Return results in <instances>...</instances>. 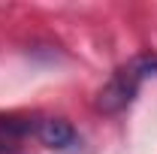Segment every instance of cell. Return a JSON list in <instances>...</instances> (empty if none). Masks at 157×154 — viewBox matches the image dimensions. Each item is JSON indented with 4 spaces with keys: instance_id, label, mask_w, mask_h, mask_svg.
<instances>
[{
    "instance_id": "6da1fadb",
    "label": "cell",
    "mask_w": 157,
    "mask_h": 154,
    "mask_svg": "<svg viewBox=\"0 0 157 154\" xmlns=\"http://www.w3.org/2000/svg\"><path fill=\"white\" fill-rule=\"evenodd\" d=\"M151 76H157V52H139V55H133L127 64H121L109 76V82L97 91V109L103 115L124 112L136 100L139 88Z\"/></svg>"
},
{
    "instance_id": "7a4b0ae2",
    "label": "cell",
    "mask_w": 157,
    "mask_h": 154,
    "mask_svg": "<svg viewBox=\"0 0 157 154\" xmlns=\"http://www.w3.org/2000/svg\"><path fill=\"white\" fill-rule=\"evenodd\" d=\"M33 133H36V139L45 148H52V151H73L78 145L76 127H73L70 121H63V118H39L36 124H33Z\"/></svg>"
}]
</instances>
